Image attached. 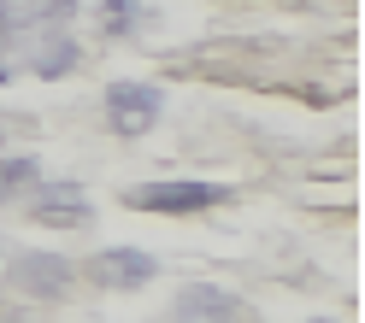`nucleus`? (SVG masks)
I'll use <instances>...</instances> for the list:
<instances>
[{
    "label": "nucleus",
    "instance_id": "f257e3e1",
    "mask_svg": "<svg viewBox=\"0 0 365 323\" xmlns=\"http://www.w3.org/2000/svg\"><path fill=\"white\" fill-rule=\"evenodd\" d=\"M224 200H230V189H218V182H142V189H130L135 212H171V218L212 212Z\"/></svg>",
    "mask_w": 365,
    "mask_h": 323
},
{
    "label": "nucleus",
    "instance_id": "f03ea898",
    "mask_svg": "<svg viewBox=\"0 0 365 323\" xmlns=\"http://www.w3.org/2000/svg\"><path fill=\"white\" fill-rule=\"evenodd\" d=\"M165 118V95L153 83H112L106 88V124L118 135H148Z\"/></svg>",
    "mask_w": 365,
    "mask_h": 323
},
{
    "label": "nucleus",
    "instance_id": "423d86ee",
    "mask_svg": "<svg viewBox=\"0 0 365 323\" xmlns=\"http://www.w3.org/2000/svg\"><path fill=\"white\" fill-rule=\"evenodd\" d=\"M88 276H95L101 288H142L159 276V259H148L142 247H106L88 259Z\"/></svg>",
    "mask_w": 365,
    "mask_h": 323
},
{
    "label": "nucleus",
    "instance_id": "6e6552de",
    "mask_svg": "<svg viewBox=\"0 0 365 323\" xmlns=\"http://www.w3.org/2000/svg\"><path fill=\"white\" fill-rule=\"evenodd\" d=\"M77 59H83V48H77V41H65V36H53V41H41V48H36V71L41 77H65V71H77Z\"/></svg>",
    "mask_w": 365,
    "mask_h": 323
},
{
    "label": "nucleus",
    "instance_id": "0eeeda50",
    "mask_svg": "<svg viewBox=\"0 0 365 323\" xmlns=\"http://www.w3.org/2000/svg\"><path fill=\"white\" fill-rule=\"evenodd\" d=\"M41 182V159L36 153H6L0 159V200H18Z\"/></svg>",
    "mask_w": 365,
    "mask_h": 323
},
{
    "label": "nucleus",
    "instance_id": "7ed1b4c3",
    "mask_svg": "<svg viewBox=\"0 0 365 323\" xmlns=\"http://www.w3.org/2000/svg\"><path fill=\"white\" fill-rule=\"evenodd\" d=\"M24 200H30V218L48 223V229H77V223H88V194L77 189V182H36Z\"/></svg>",
    "mask_w": 365,
    "mask_h": 323
},
{
    "label": "nucleus",
    "instance_id": "9d476101",
    "mask_svg": "<svg viewBox=\"0 0 365 323\" xmlns=\"http://www.w3.org/2000/svg\"><path fill=\"white\" fill-rule=\"evenodd\" d=\"M30 12H41V18H71L77 12V0H24Z\"/></svg>",
    "mask_w": 365,
    "mask_h": 323
},
{
    "label": "nucleus",
    "instance_id": "20e7f679",
    "mask_svg": "<svg viewBox=\"0 0 365 323\" xmlns=\"http://www.w3.org/2000/svg\"><path fill=\"white\" fill-rule=\"evenodd\" d=\"M242 317V300L218 282H189L171 300V323H236Z\"/></svg>",
    "mask_w": 365,
    "mask_h": 323
},
{
    "label": "nucleus",
    "instance_id": "1a4fd4ad",
    "mask_svg": "<svg viewBox=\"0 0 365 323\" xmlns=\"http://www.w3.org/2000/svg\"><path fill=\"white\" fill-rule=\"evenodd\" d=\"M142 0H101V18H106V36H130L142 30Z\"/></svg>",
    "mask_w": 365,
    "mask_h": 323
},
{
    "label": "nucleus",
    "instance_id": "39448f33",
    "mask_svg": "<svg viewBox=\"0 0 365 323\" xmlns=\"http://www.w3.org/2000/svg\"><path fill=\"white\" fill-rule=\"evenodd\" d=\"M65 282H71V259H59V253H18L12 259V288L30 300H53L65 294Z\"/></svg>",
    "mask_w": 365,
    "mask_h": 323
},
{
    "label": "nucleus",
    "instance_id": "9b49d317",
    "mask_svg": "<svg viewBox=\"0 0 365 323\" xmlns=\"http://www.w3.org/2000/svg\"><path fill=\"white\" fill-rule=\"evenodd\" d=\"M0 83H6V71H0Z\"/></svg>",
    "mask_w": 365,
    "mask_h": 323
}]
</instances>
